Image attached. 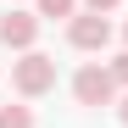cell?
I'll return each instance as SVG.
<instances>
[{"label": "cell", "instance_id": "4", "mask_svg": "<svg viewBox=\"0 0 128 128\" xmlns=\"http://www.w3.org/2000/svg\"><path fill=\"white\" fill-rule=\"evenodd\" d=\"M67 39H72V50L100 56L106 45H112V17H100V11H78L72 22H67Z\"/></svg>", "mask_w": 128, "mask_h": 128}, {"label": "cell", "instance_id": "2", "mask_svg": "<svg viewBox=\"0 0 128 128\" xmlns=\"http://www.w3.org/2000/svg\"><path fill=\"white\" fill-rule=\"evenodd\" d=\"M72 100H78V106H117V78H112V67L84 61V67L72 72Z\"/></svg>", "mask_w": 128, "mask_h": 128}, {"label": "cell", "instance_id": "10", "mask_svg": "<svg viewBox=\"0 0 128 128\" xmlns=\"http://www.w3.org/2000/svg\"><path fill=\"white\" fill-rule=\"evenodd\" d=\"M122 45H128V22H122Z\"/></svg>", "mask_w": 128, "mask_h": 128}, {"label": "cell", "instance_id": "6", "mask_svg": "<svg viewBox=\"0 0 128 128\" xmlns=\"http://www.w3.org/2000/svg\"><path fill=\"white\" fill-rule=\"evenodd\" d=\"M0 128H34V112L28 106H0Z\"/></svg>", "mask_w": 128, "mask_h": 128}, {"label": "cell", "instance_id": "8", "mask_svg": "<svg viewBox=\"0 0 128 128\" xmlns=\"http://www.w3.org/2000/svg\"><path fill=\"white\" fill-rule=\"evenodd\" d=\"M117 6H122V0H84V11H100V17H112Z\"/></svg>", "mask_w": 128, "mask_h": 128}, {"label": "cell", "instance_id": "7", "mask_svg": "<svg viewBox=\"0 0 128 128\" xmlns=\"http://www.w3.org/2000/svg\"><path fill=\"white\" fill-rule=\"evenodd\" d=\"M106 67H112V78H117V89H128V50H122V56H112Z\"/></svg>", "mask_w": 128, "mask_h": 128}, {"label": "cell", "instance_id": "9", "mask_svg": "<svg viewBox=\"0 0 128 128\" xmlns=\"http://www.w3.org/2000/svg\"><path fill=\"white\" fill-rule=\"evenodd\" d=\"M117 122H122V128H128V95H122V100H117Z\"/></svg>", "mask_w": 128, "mask_h": 128}, {"label": "cell", "instance_id": "1", "mask_svg": "<svg viewBox=\"0 0 128 128\" xmlns=\"http://www.w3.org/2000/svg\"><path fill=\"white\" fill-rule=\"evenodd\" d=\"M11 89L22 95V100H39V95H50L56 89V61L45 50H22L11 61Z\"/></svg>", "mask_w": 128, "mask_h": 128}, {"label": "cell", "instance_id": "3", "mask_svg": "<svg viewBox=\"0 0 128 128\" xmlns=\"http://www.w3.org/2000/svg\"><path fill=\"white\" fill-rule=\"evenodd\" d=\"M39 22H45L39 11L6 6V11H0V45H6V50H34V39H39Z\"/></svg>", "mask_w": 128, "mask_h": 128}, {"label": "cell", "instance_id": "5", "mask_svg": "<svg viewBox=\"0 0 128 128\" xmlns=\"http://www.w3.org/2000/svg\"><path fill=\"white\" fill-rule=\"evenodd\" d=\"M34 6H39V17H61V22L78 17V0H34Z\"/></svg>", "mask_w": 128, "mask_h": 128}]
</instances>
